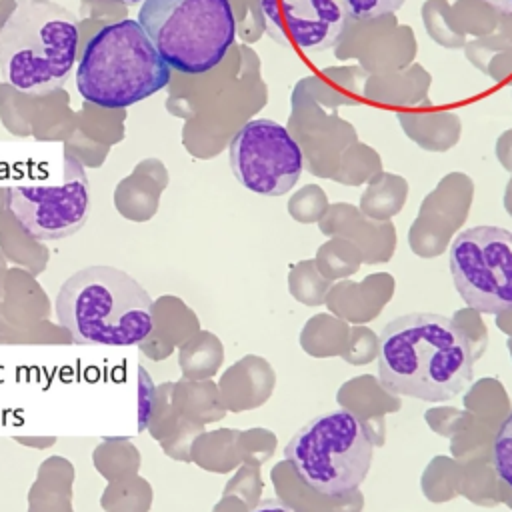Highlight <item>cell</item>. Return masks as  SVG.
<instances>
[{
	"label": "cell",
	"instance_id": "9",
	"mask_svg": "<svg viewBox=\"0 0 512 512\" xmlns=\"http://www.w3.org/2000/svg\"><path fill=\"white\" fill-rule=\"evenodd\" d=\"M236 180L260 196H282L302 176L304 156L292 134L270 118L246 122L228 146Z\"/></svg>",
	"mask_w": 512,
	"mask_h": 512
},
{
	"label": "cell",
	"instance_id": "7",
	"mask_svg": "<svg viewBox=\"0 0 512 512\" xmlns=\"http://www.w3.org/2000/svg\"><path fill=\"white\" fill-rule=\"evenodd\" d=\"M6 208L36 240H60L78 232L92 210L90 182L82 162L62 152L56 170L6 188Z\"/></svg>",
	"mask_w": 512,
	"mask_h": 512
},
{
	"label": "cell",
	"instance_id": "12",
	"mask_svg": "<svg viewBox=\"0 0 512 512\" xmlns=\"http://www.w3.org/2000/svg\"><path fill=\"white\" fill-rule=\"evenodd\" d=\"M94 468L108 480H122L128 476H136L140 468V454L136 446L122 436L104 438L92 452Z\"/></svg>",
	"mask_w": 512,
	"mask_h": 512
},
{
	"label": "cell",
	"instance_id": "8",
	"mask_svg": "<svg viewBox=\"0 0 512 512\" xmlns=\"http://www.w3.org/2000/svg\"><path fill=\"white\" fill-rule=\"evenodd\" d=\"M450 274L466 306L484 314L512 310V232L484 224L456 234Z\"/></svg>",
	"mask_w": 512,
	"mask_h": 512
},
{
	"label": "cell",
	"instance_id": "5",
	"mask_svg": "<svg viewBox=\"0 0 512 512\" xmlns=\"http://www.w3.org/2000/svg\"><path fill=\"white\" fill-rule=\"evenodd\" d=\"M162 60L182 74H204L236 40L230 0H144L138 10Z\"/></svg>",
	"mask_w": 512,
	"mask_h": 512
},
{
	"label": "cell",
	"instance_id": "20",
	"mask_svg": "<svg viewBox=\"0 0 512 512\" xmlns=\"http://www.w3.org/2000/svg\"><path fill=\"white\" fill-rule=\"evenodd\" d=\"M116 2H120V4H128V6H134V4L144 2V0H116Z\"/></svg>",
	"mask_w": 512,
	"mask_h": 512
},
{
	"label": "cell",
	"instance_id": "14",
	"mask_svg": "<svg viewBox=\"0 0 512 512\" xmlns=\"http://www.w3.org/2000/svg\"><path fill=\"white\" fill-rule=\"evenodd\" d=\"M492 460L500 480H504L512 488V412L498 428V434L494 438Z\"/></svg>",
	"mask_w": 512,
	"mask_h": 512
},
{
	"label": "cell",
	"instance_id": "6",
	"mask_svg": "<svg viewBox=\"0 0 512 512\" xmlns=\"http://www.w3.org/2000/svg\"><path fill=\"white\" fill-rule=\"evenodd\" d=\"M372 454L366 426L346 408L308 420L284 448V458L304 484L326 496L356 490L370 470Z\"/></svg>",
	"mask_w": 512,
	"mask_h": 512
},
{
	"label": "cell",
	"instance_id": "19",
	"mask_svg": "<svg viewBox=\"0 0 512 512\" xmlns=\"http://www.w3.org/2000/svg\"><path fill=\"white\" fill-rule=\"evenodd\" d=\"M484 2H488L490 6H494L502 12H512V0H484Z\"/></svg>",
	"mask_w": 512,
	"mask_h": 512
},
{
	"label": "cell",
	"instance_id": "4",
	"mask_svg": "<svg viewBox=\"0 0 512 512\" xmlns=\"http://www.w3.org/2000/svg\"><path fill=\"white\" fill-rule=\"evenodd\" d=\"M170 70L138 20L122 18L88 38L76 68V90L100 108H128L162 90Z\"/></svg>",
	"mask_w": 512,
	"mask_h": 512
},
{
	"label": "cell",
	"instance_id": "18",
	"mask_svg": "<svg viewBox=\"0 0 512 512\" xmlns=\"http://www.w3.org/2000/svg\"><path fill=\"white\" fill-rule=\"evenodd\" d=\"M16 442L28 446V448H36V450H44L48 446H52L56 442L54 436H18Z\"/></svg>",
	"mask_w": 512,
	"mask_h": 512
},
{
	"label": "cell",
	"instance_id": "17",
	"mask_svg": "<svg viewBox=\"0 0 512 512\" xmlns=\"http://www.w3.org/2000/svg\"><path fill=\"white\" fill-rule=\"evenodd\" d=\"M250 512H298L296 508H292L290 504L282 502V500H276V498H268V500H262L256 508H252Z\"/></svg>",
	"mask_w": 512,
	"mask_h": 512
},
{
	"label": "cell",
	"instance_id": "10",
	"mask_svg": "<svg viewBox=\"0 0 512 512\" xmlns=\"http://www.w3.org/2000/svg\"><path fill=\"white\" fill-rule=\"evenodd\" d=\"M260 6L268 36L308 52L334 46L348 16L340 0H260Z\"/></svg>",
	"mask_w": 512,
	"mask_h": 512
},
{
	"label": "cell",
	"instance_id": "15",
	"mask_svg": "<svg viewBox=\"0 0 512 512\" xmlns=\"http://www.w3.org/2000/svg\"><path fill=\"white\" fill-rule=\"evenodd\" d=\"M346 14L356 20H372L388 12H396L404 0H340Z\"/></svg>",
	"mask_w": 512,
	"mask_h": 512
},
{
	"label": "cell",
	"instance_id": "13",
	"mask_svg": "<svg viewBox=\"0 0 512 512\" xmlns=\"http://www.w3.org/2000/svg\"><path fill=\"white\" fill-rule=\"evenodd\" d=\"M150 502V484L140 476L108 482L100 498V504L106 512H148Z\"/></svg>",
	"mask_w": 512,
	"mask_h": 512
},
{
	"label": "cell",
	"instance_id": "1",
	"mask_svg": "<svg viewBox=\"0 0 512 512\" xmlns=\"http://www.w3.org/2000/svg\"><path fill=\"white\" fill-rule=\"evenodd\" d=\"M378 378L390 394L448 402L474 380L470 340L448 316L432 312L398 316L380 332Z\"/></svg>",
	"mask_w": 512,
	"mask_h": 512
},
{
	"label": "cell",
	"instance_id": "2",
	"mask_svg": "<svg viewBox=\"0 0 512 512\" xmlns=\"http://www.w3.org/2000/svg\"><path fill=\"white\" fill-rule=\"evenodd\" d=\"M152 304L128 272L96 264L64 280L56 316L76 344L134 346L152 330Z\"/></svg>",
	"mask_w": 512,
	"mask_h": 512
},
{
	"label": "cell",
	"instance_id": "11",
	"mask_svg": "<svg viewBox=\"0 0 512 512\" xmlns=\"http://www.w3.org/2000/svg\"><path fill=\"white\" fill-rule=\"evenodd\" d=\"M74 468L62 456L46 458L28 490V512H72Z\"/></svg>",
	"mask_w": 512,
	"mask_h": 512
},
{
	"label": "cell",
	"instance_id": "16",
	"mask_svg": "<svg viewBox=\"0 0 512 512\" xmlns=\"http://www.w3.org/2000/svg\"><path fill=\"white\" fill-rule=\"evenodd\" d=\"M154 394H156V386L150 374L144 370V366H138V430L140 432H144L148 426Z\"/></svg>",
	"mask_w": 512,
	"mask_h": 512
},
{
	"label": "cell",
	"instance_id": "3",
	"mask_svg": "<svg viewBox=\"0 0 512 512\" xmlns=\"http://www.w3.org/2000/svg\"><path fill=\"white\" fill-rule=\"evenodd\" d=\"M80 24L50 0H18L0 26V70L4 80L30 96L64 86L78 54Z\"/></svg>",
	"mask_w": 512,
	"mask_h": 512
}]
</instances>
